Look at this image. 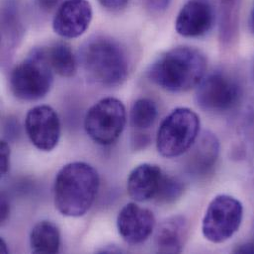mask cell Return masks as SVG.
I'll list each match as a JSON object with an SVG mask.
<instances>
[{
  "label": "cell",
  "mask_w": 254,
  "mask_h": 254,
  "mask_svg": "<svg viewBox=\"0 0 254 254\" xmlns=\"http://www.w3.org/2000/svg\"><path fill=\"white\" fill-rule=\"evenodd\" d=\"M30 246L34 254H58L61 246L58 227L50 221L37 223L30 234Z\"/></svg>",
  "instance_id": "obj_16"
},
{
  "label": "cell",
  "mask_w": 254,
  "mask_h": 254,
  "mask_svg": "<svg viewBox=\"0 0 254 254\" xmlns=\"http://www.w3.org/2000/svg\"></svg>",
  "instance_id": "obj_30"
},
{
  "label": "cell",
  "mask_w": 254,
  "mask_h": 254,
  "mask_svg": "<svg viewBox=\"0 0 254 254\" xmlns=\"http://www.w3.org/2000/svg\"><path fill=\"white\" fill-rule=\"evenodd\" d=\"M155 218L151 211L134 203L125 205L117 217V229L128 245H140L152 234Z\"/></svg>",
  "instance_id": "obj_11"
},
{
  "label": "cell",
  "mask_w": 254,
  "mask_h": 254,
  "mask_svg": "<svg viewBox=\"0 0 254 254\" xmlns=\"http://www.w3.org/2000/svg\"><path fill=\"white\" fill-rule=\"evenodd\" d=\"M100 185L97 170L86 162H71L57 174L54 200L57 210L65 217L79 218L92 207Z\"/></svg>",
  "instance_id": "obj_2"
},
{
  "label": "cell",
  "mask_w": 254,
  "mask_h": 254,
  "mask_svg": "<svg viewBox=\"0 0 254 254\" xmlns=\"http://www.w3.org/2000/svg\"><path fill=\"white\" fill-rule=\"evenodd\" d=\"M10 168V147L4 140L0 143V172L4 176Z\"/></svg>",
  "instance_id": "obj_21"
},
{
  "label": "cell",
  "mask_w": 254,
  "mask_h": 254,
  "mask_svg": "<svg viewBox=\"0 0 254 254\" xmlns=\"http://www.w3.org/2000/svg\"><path fill=\"white\" fill-rule=\"evenodd\" d=\"M16 0H7L1 10V27L3 37L8 41L16 42L23 32L22 11Z\"/></svg>",
  "instance_id": "obj_18"
},
{
  "label": "cell",
  "mask_w": 254,
  "mask_h": 254,
  "mask_svg": "<svg viewBox=\"0 0 254 254\" xmlns=\"http://www.w3.org/2000/svg\"><path fill=\"white\" fill-rule=\"evenodd\" d=\"M236 254H254V244L241 245L235 250Z\"/></svg>",
  "instance_id": "obj_26"
},
{
  "label": "cell",
  "mask_w": 254,
  "mask_h": 254,
  "mask_svg": "<svg viewBox=\"0 0 254 254\" xmlns=\"http://www.w3.org/2000/svg\"><path fill=\"white\" fill-rule=\"evenodd\" d=\"M9 213H10V207H9V204L8 202L3 198L1 200V208H0V221H1V224L3 225L8 217H9Z\"/></svg>",
  "instance_id": "obj_25"
},
{
  "label": "cell",
  "mask_w": 254,
  "mask_h": 254,
  "mask_svg": "<svg viewBox=\"0 0 254 254\" xmlns=\"http://www.w3.org/2000/svg\"><path fill=\"white\" fill-rule=\"evenodd\" d=\"M172 0H142L143 6L152 13H162L168 9Z\"/></svg>",
  "instance_id": "obj_22"
},
{
  "label": "cell",
  "mask_w": 254,
  "mask_h": 254,
  "mask_svg": "<svg viewBox=\"0 0 254 254\" xmlns=\"http://www.w3.org/2000/svg\"><path fill=\"white\" fill-rule=\"evenodd\" d=\"M249 24H250V29H251V32L254 35V5L252 9V12H251V15H250V21H249Z\"/></svg>",
  "instance_id": "obj_27"
},
{
  "label": "cell",
  "mask_w": 254,
  "mask_h": 254,
  "mask_svg": "<svg viewBox=\"0 0 254 254\" xmlns=\"http://www.w3.org/2000/svg\"><path fill=\"white\" fill-rule=\"evenodd\" d=\"M93 17L88 0H65L58 8L53 19V29L57 35L74 39L83 35Z\"/></svg>",
  "instance_id": "obj_10"
},
{
  "label": "cell",
  "mask_w": 254,
  "mask_h": 254,
  "mask_svg": "<svg viewBox=\"0 0 254 254\" xmlns=\"http://www.w3.org/2000/svg\"><path fill=\"white\" fill-rule=\"evenodd\" d=\"M184 192V184L176 177L163 174L155 201L160 205H168L177 201Z\"/></svg>",
  "instance_id": "obj_20"
},
{
  "label": "cell",
  "mask_w": 254,
  "mask_h": 254,
  "mask_svg": "<svg viewBox=\"0 0 254 254\" xmlns=\"http://www.w3.org/2000/svg\"><path fill=\"white\" fill-rule=\"evenodd\" d=\"M61 2V0H36V3L38 6L45 11H51L55 7L58 6V4Z\"/></svg>",
  "instance_id": "obj_24"
},
{
  "label": "cell",
  "mask_w": 254,
  "mask_h": 254,
  "mask_svg": "<svg viewBox=\"0 0 254 254\" xmlns=\"http://www.w3.org/2000/svg\"><path fill=\"white\" fill-rule=\"evenodd\" d=\"M188 224L185 218L176 216L159 226L155 235V247L159 254H179L187 239Z\"/></svg>",
  "instance_id": "obj_15"
},
{
  "label": "cell",
  "mask_w": 254,
  "mask_h": 254,
  "mask_svg": "<svg viewBox=\"0 0 254 254\" xmlns=\"http://www.w3.org/2000/svg\"><path fill=\"white\" fill-rule=\"evenodd\" d=\"M161 168L155 164L142 163L129 173L127 181L128 196L136 202L154 199L163 177Z\"/></svg>",
  "instance_id": "obj_14"
},
{
  "label": "cell",
  "mask_w": 254,
  "mask_h": 254,
  "mask_svg": "<svg viewBox=\"0 0 254 254\" xmlns=\"http://www.w3.org/2000/svg\"><path fill=\"white\" fill-rule=\"evenodd\" d=\"M25 128L31 142L42 151H51L60 140L59 115L48 105H38L29 110L25 119Z\"/></svg>",
  "instance_id": "obj_9"
},
{
  "label": "cell",
  "mask_w": 254,
  "mask_h": 254,
  "mask_svg": "<svg viewBox=\"0 0 254 254\" xmlns=\"http://www.w3.org/2000/svg\"><path fill=\"white\" fill-rule=\"evenodd\" d=\"M80 62L88 77L106 87L122 84L129 70L125 49L117 41L104 36L91 38L82 46Z\"/></svg>",
  "instance_id": "obj_3"
},
{
  "label": "cell",
  "mask_w": 254,
  "mask_h": 254,
  "mask_svg": "<svg viewBox=\"0 0 254 254\" xmlns=\"http://www.w3.org/2000/svg\"><path fill=\"white\" fill-rule=\"evenodd\" d=\"M157 114L156 104L151 99H137L130 109L131 126L138 130L147 129L154 124Z\"/></svg>",
  "instance_id": "obj_19"
},
{
  "label": "cell",
  "mask_w": 254,
  "mask_h": 254,
  "mask_svg": "<svg viewBox=\"0 0 254 254\" xmlns=\"http://www.w3.org/2000/svg\"><path fill=\"white\" fill-rule=\"evenodd\" d=\"M0 252L1 254H8V247L3 239H0Z\"/></svg>",
  "instance_id": "obj_28"
},
{
  "label": "cell",
  "mask_w": 254,
  "mask_h": 254,
  "mask_svg": "<svg viewBox=\"0 0 254 254\" xmlns=\"http://www.w3.org/2000/svg\"><path fill=\"white\" fill-rule=\"evenodd\" d=\"M242 98V88L236 79L217 71L204 77L198 85V105L211 113H225L235 109Z\"/></svg>",
  "instance_id": "obj_8"
},
{
  "label": "cell",
  "mask_w": 254,
  "mask_h": 254,
  "mask_svg": "<svg viewBox=\"0 0 254 254\" xmlns=\"http://www.w3.org/2000/svg\"><path fill=\"white\" fill-rule=\"evenodd\" d=\"M198 114L185 107L174 109L161 122L156 134V148L160 155L172 158L187 152L200 134Z\"/></svg>",
  "instance_id": "obj_5"
},
{
  "label": "cell",
  "mask_w": 254,
  "mask_h": 254,
  "mask_svg": "<svg viewBox=\"0 0 254 254\" xmlns=\"http://www.w3.org/2000/svg\"><path fill=\"white\" fill-rule=\"evenodd\" d=\"M98 2L106 10L116 12L124 9L128 4L129 0H98Z\"/></svg>",
  "instance_id": "obj_23"
},
{
  "label": "cell",
  "mask_w": 254,
  "mask_h": 254,
  "mask_svg": "<svg viewBox=\"0 0 254 254\" xmlns=\"http://www.w3.org/2000/svg\"><path fill=\"white\" fill-rule=\"evenodd\" d=\"M10 89L23 101H37L51 90L54 75L48 62L46 49L39 48L14 67L10 74Z\"/></svg>",
  "instance_id": "obj_4"
},
{
  "label": "cell",
  "mask_w": 254,
  "mask_h": 254,
  "mask_svg": "<svg viewBox=\"0 0 254 254\" xmlns=\"http://www.w3.org/2000/svg\"><path fill=\"white\" fill-rule=\"evenodd\" d=\"M48 62L54 72L69 78L77 71V60L69 45L59 42L46 49Z\"/></svg>",
  "instance_id": "obj_17"
},
{
  "label": "cell",
  "mask_w": 254,
  "mask_h": 254,
  "mask_svg": "<svg viewBox=\"0 0 254 254\" xmlns=\"http://www.w3.org/2000/svg\"><path fill=\"white\" fill-rule=\"evenodd\" d=\"M207 59L198 49L180 46L161 55L149 67L147 75L156 86L173 93L198 86L205 77Z\"/></svg>",
  "instance_id": "obj_1"
},
{
  "label": "cell",
  "mask_w": 254,
  "mask_h": 254,
  "mask_svg": "<svg viewBox=\"0 0 254 254\" xmlns=\"http://www.w3.org/2000/svg\"><path fill=\"white\" fill-rule=\"evenodd\" d=\"M233 1H235V0H226L227 3H231V2H233Z\"/></svg>",
  "instance_id": "obj_29"
},
{
  "label": "cell",
  "mask_w": 254,
  "mask_h": 254,
  "mask_svg": "<svg viewBox=\"0 0 254 254\" xmlns=\"http://www.w3.org/2000/svg\"><path fill=\"white\" fill-rule=\"evenodd\" d=\"M126 124V108L117 98L106 97L95 103L87 112L84 127L89 137L100 145L114 143Z\"/></svg>",
  "instance_id": "obj_6"
},
{
  "label": "cell",
  "mask_w": 254,
  "mask_h": 254,
  "mask_svg": "<svg viewBox=\"0 0 254 254\" xmlns=\"http://www.w3.org/2000/svg\"><path fill=\"white\" fill-rule=\"evenodd\" d=\"M214 21V10L207 0H190L179 11L175 29L186 38L201 37L212 29Z\"/></svg>",
  "instance_id": "obj_12"
},
{
  "label": "cell",
  "mask_w": 254,
  "mask_h": 254,
  "mask_svg": "<svg viewBox=\"0 0 254 254\" xmlns=\"http://www.w3.org/2000/svg\"><path fill=\"white\" fill-rule=\"evenodd\" d=\"M186 170L194 177H205L217 164L220 155V141L211 131H205L189 149Z\"/></svg>",
  "instance_id": "obj_13"
},
{
  "label": "cell",
  "mask_w": 254,
  "mask_h": 254,
  "mask_svg": "<svg viewBox=\"0 0 254 254\" xmlns=\"http://www.w3.org/2000/svg\"><path fill=\"white\" fill-rule=\"evenodd\" d=\"M244 217L243 204L229 195L215 197L206 210L202 232L206 240L222 244L230 240L240 229Z\"/></svg>",
  "instance_id": "obj_7"
}]
</instances>
